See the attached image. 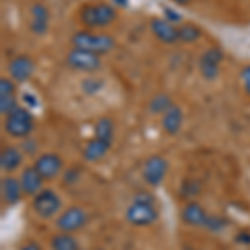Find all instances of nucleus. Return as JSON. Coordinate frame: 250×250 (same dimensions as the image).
I'll return each instance as SVG.
<instances>
[{"mask_svg": "<svg viewBox=\"0 0 250 250\" xmlns=\"http://www.w3.org/2000/svg\"><path fill=\"white\" fill-rule=\"evenodd\" d=\"M124 217L128 225L137 229H145L154 225L160 219V212L157 207L155 197L147 190H140L132 197L130 204L127 205Z\"/></svg>", "mask_w": 250, "mask_h": 250, "instance_id": "obj_1", "label": "nucleus"}, {"mask_svg": "<svg viewBox=\"0 0 250 250\" xmlns=\"http://www.w3.org/2000/svg\"><path fill=\"white\" fill-rule=\"evenodd\" d=\"M117 9L110 2H88L79 10V20L83 29H105L117 20Z\"/></svg>", "mask_w": 250, "mask_h": 250, "instance_id": "obj_2", "label": "nucleus"}, {"mask_svg": "<svg viewBox=\"0 0 250 250\" xmlns=\"http://www.w3.org/2000/svg\"><path fill=\"white\" fill-rule=\"evenodd\" d=\"M72 47L83 48V50L94 52L97 55H105L110 54L117 45V40L112 35L105 34V32H94L88 29H82L74 32V35L70 37Z\"/></svg>", "mask_w": 250, "mask_h": 250, "instance_id": "obj_3", "label": "nucleus"}, {"mask_svg": "<svg viewBox=\"0 0 250 250\" xmlns=\"http://www.w3.org/2000/svg\"><path fill=\"white\" fill-rule=\"evenodd\" d=\"M3 132L12 139H27L35 128V117L25 105H19L3 117Z\"/></svg>", "mask_w": 250, "mask_h": 250, "instance_id": "obj_4", "label": "nucleus"}, {"mask_svg": "<svg viewBox=\"0 0 250 250\" xmlns=\"http://www.w3.org/2000/svg\"><path fill=\"white\" fill-rule=\"evenodd\" d=\"M30 207L40 220H52L57 219V215L62 212L63 202L62 197L54 188L43 187L37 195L32 197Z\"/></svg>", "mask_w": 250, "mask_h": 250, "instance_id": "obj_5", "label": "nucleus"}, {"mask_svg": "<svg viewBox=\"0 0 250 250\" xmlns=\"http://www.w3.org/2000/svg\"><path fill=\"white\" fill-rule=\"evenodd\" d=\"M65 65L75 72L92 75L102 67V57L94 52L83 50V48L72 47L65 55Z\"/></svg>", "mask_w": 250, "mask_h": 250, "instance_id": "obj_6", "label": "nucleus"}, {"mask_svg": "<svg viewBox=\"0 0 250 250\" xmlns=\"http://www.w3.org/2000/svg\"><path fill=\"white\" fill-rule=\"evenodd\" d=\"M170 170V164L162 154H152L142 164V179L148 187H159L164 184L165 177Z\"/></svg>", "mask_w": 250, "mask_h": 250, "instance_id": "obj_7", "label": "nucleus"}, {"mask_svg": "<svg viewBox=\"0 0 250 250\" xmlns=\"http://www.w3.org/2000/svg\"><path fill=\"white\" fill-rule=\"evenodd\" d=\"M88 224V212L80 205H70L63 208L55 219V227L59 232L75 233L80 232Z\"/></svg>", "mask_w": 250, "mask_h": 250, "instance_id": "obj_8", "label": "nucleus"}, {"mask_svg": "<svg viewBox=\"0 0 250 250\" xmlns=\"http://www.w3.org/2000/svg\"><path fill=\"white\" fill-rule=\"evenodd\" d=\"M224 57L225 54L219 45H212L202 52V55L199 59V72L207 82H213V80L219 79Z\"/></svg>", "mask_w": 250, "mask_h": 250, "instance_id": "obj_9", "label": "nucleus"}, {"mask_svg": "<svg viewBox=\"0 0 250 250\" xmlns=\"http://www.w3.org/2000/svg\"><path fill=\"white\" fill-rule=\"evenodd\" d=\"M34 167L37 168V172L43 177L45 182H52L63 172L65 164H63L62 157L55 152H42L35 157Z\"/></svg>", "mask_w": 250, "mask_h": 250, "instance_id": "obj_10", "label": "nucleus"}, {"mask_svg": "<svg viewBox=\"0 0 250 250\" xmlns=\"http://www.w3.org/2000/svg\"><path fill=\"white\" fill-rule=\"evenodd\" d=\"M35 60L27 54L15 55L7 63V72L9 77L14 80L15 83H25L34 77L35 74Z\"/></svg>", "mask_w": 250, "mask_h": 250, "instance_id": "obj_11", "label": "nucleus"}, {"mask_svg": "<svg viewBox=\"0 0 250 250\" xmlns=\"http://www.w3.org/2000/svg\"><path fill=\"white\" fill-rule=\"evenodd\" d=\"M30 17H29V30L37 37L47 35L50 29V10L45 3L34 2L30 5Z\"/></svg>", "mask_w": 250, "mask_h": 250, "instance_id": "obj_12", "label": "nucleus"}, {"mask_svg": "<svg viewBox=\"0 0 250 250\" xmlns=\"http://www.w3.org/2000/svg\"><path fill=\"white\" fill-rule=\"evenodd\" d=\"M0 195H2L3 204L10 205V207L22 202L25 193L20 185L19 177L12 175V173H3L2 180H0Z\"/></svg>", "mask_w": 250, "mask_h": 250, "instance_id": "obj_13", "label": "nucleus"}, {"mask_svg": "<svg viewBox=\"0 0 250 250\" xmlns=\"http://www.w3.org/2000/svg\"><path fill=\"white\" fill-rule=\"evenodd\" d=\"M208 213L205 208L200 205L197 200H190L182 207V212H180V219L187 227L192 229H204L205 224H207Z\"/></svg>", "mask_w": 250, "mask_h": 250, "instance_id": "obj_14", "label": "nucleus"}, {"mask_svg": "<svg viewBox=\"0 0 250 250\" xmlns=\"http://www.w3.org/2000/svg\"><path fill=\"white\" fill-rule=\"evenodd\" d=\"M19 180H20V185L23 188V193L25 197H35L37 193L43 188V177L40 175L37 172V168L32 165H25V167L20 170V175H19Z\"/></svg>", "mask_w": 250, "mask_h": 250, "instance_id": "obj_15", "label": "nucleus"}, {"mask_svg": "<svg viewBox=\"0 0 250 250\" xmlns=\"http://www.w3.org/2000/svg\"><path fill=\"white\" fill-rule=\"evenodd\" d=\"M150 32L154 37L162 43L172 45V43L179 42V32H177V25L168 22L164 17H154L150 20Z\"/></svg>", "mask_w": 250, "mask_h": 250, "instance_id": "obj_16", "label": "nucleus"}, {"mask_svg": "<svg viewBox=\"0 0 250 250\" xmlns=\"http://www.w3.org/2000/svg\"><path fill=\"white\" fill-rule=\"evenodd\" d=\"M23 164V152L15 145H5L0 152V170L3 173L17 172Z\"/></svg>", "mask_w": 250, "mask_h": 250, "instance_id": "obj_17", "label": "nucleus"}, {"mask_svg": "<svg viewBox=\"0 0 250 250\" xmlns=\"http://www.w3.org/2000/svg\"><path fill=\"white\" fill-rule=\"evenodd\" d=\"M110 148H112V144H108L105 140L97 139V137L92 135V139L88 140L85 144V147H83L82 157L88 164H97V162H100V160L105 159L107 154L110 152Z\"/></svg>", "mask_w": 250, "mask_h": 250, "instance_id": "obj_18", "label": "nucleus"}, {"mask_svg": "<svg viewBox=\"0 0 250 250\" xmlns=\"http://www.w3.org/2000/svg\"><path fill=\"white\" fill-rule=\"evenodd\" d=\"M184 125V110L179 105H173L170 110H167L160 119V127L167 135H177L182 130Z\"/></svg>", "mask_w": 250, "mask_h": 250, "instance_id": "obj_19", "label": "nucleus"}, {"mask_svg": "<svg viewBox=\"0 0 250 250\" xmlns=\"http://www.w3.org/2000/svg\"><path fill=\"white\" fill-rule=\"evenodd\" d=\"M94 137H97V139H102V140H105V142L114 145V140H115V122H114V119L108 117V115L100 117L94 125Z\"/></svg>", "mask_w": 250, "mask_h": 250, "instance_id": "obj_20", "label": "nucleus"}, {"mask_svg": "<svg viewBox=\"0 0 250 250\" xmlns=\"http://www.w3.org/2000/svg\"><path fill=\"white\" fill-rule=\"evenodd\" d=\"M50 250H80V242L74 233L57 232L50 237Z\"/></svg>", "mask_w": 250, "mask_h": 250, "instance_id": "obj_21", "label": "nucleus"}, {"mask_svg": "<svg viewBox=\"0 0 250 250\" xmlns=\"http://www.w3.org/2000/svg\"><path fill=\"white\" fill-rule=\"evenodd\" d=\"M175 105L172 100V97L167 94V92H159V94L152 95V99L148 100V112H150L152 115H160L162 117L165 112L170 110V108Z\"/></svg>", "mask_w": 250, "mask_h": 250, "instance_id": "obj_22", "label": "nucleus"}, {"mask_svg": "<svg viewBox=\"0 0 250 250\" xmlns=\"http://www.w3.org/2000/svg\"><path fill=\"white\" fill-rule=\"evenodd\" d=\"M177 32H179V42L182 43H195L204 35V30L193 22H184L177 25Z\"/></svg>", "mask_w": 250, "mask_h": 250, "instance_id": "obj_23", "label": "nucleus"}, {"mask_svg": "<svg viewBox=\"0 0 250 250\" xmlns=\"http://www.w3.org/2000/svg\"><path fill=\"white\" fill-rule=\"evenodd\" d=\"M200 190H202V185L197 179H185L179 187V195L182 197L184 200L190 202V200H195V197L200 195Z\"/></svg>", "mask_w": 250, "mask_h": 250, "instance_id": "obj_24", "label": "nucleus"}, {"mask_svg": "<svg viewBox=\"0 0 250 250\" xmlns=\"http://www.w3.org/2000/svg\"><path fill=\"white\" fill-rule=\"evenodd\" d=\"M230 222H229L227 217H222V215H215V213H210L207 219V224H205V230L210 232V233H222L224 230H227Z\"/></svg>", "mask_w": 250, "mask_h": 250, "instance_id": "obj_25", "label": "nucleus"}, {"mask_svg": "<svg viewBox=\"0 0 250 250\" xmlns=\"http://www.w3.org/2000/svg\"><path fill=\"white\" fill-rule=\"evenodd\" d=\"M80 87H82L83 94L95 95L104 88V80L99 77H94V75H88L87 79H83L82 82H80Z\"/></svg>", "mask_w": 250, "mask_h": 250, "instance_id": "obj_26", "label": "nucleus"}, {"mask_svg": "<svg viewBox=\"0 0 250 250\" xmlns=\"http://www.w3.org/2000/svg\"><path fill=\"white\" fill-rule=\"evenodd\" d=\"M17 105V95H0V115L2 117L9 115Z\"/></svg>", "mask_w": 250, "mask_h": 250, "instance_id": "obj_27", "label": "nucleus"}, {"mask_svg": "<svg viewBox=\"0 0 250 250\" xmlns=\"http://www.w3.org/2000/svg\"><path fill=\"white\" fill-rule=\"evenodd\" d=\"M15 90H17V83L10 77L0 79V95H15Z\"/></svg>", "mask_w": 250, "mask_h": 250, "instance_id": "obj_28", "label": "nucleus"}, {"mask_svg": "<svg viewBox=\"0 0 250 250\" xmlns=\"http://www.w3.org/2000/svg\"><path fill=\"white\" fill-rule=\"evenodd\" d=\"M162 12H164V19H167L168 22L173 23V25H180V23H184L182 14H180V12H177L175 9H170V7H164Z\"/></svg>", "mask_w": 250, "mask_h": 250, "instance_id": "obj_29", "label": "nucleus"}, {"mask_svg": "<svg viewBox=\"0 0 250 250\" xmlns=\"http://www.w3.org/2000/svg\"><path fill=\"white\" fill-rule=\"evenodd\" d=\"M233 242L240 247H250V229H240L233 235Z\"/></svg>", "mask_w": 250, "mask_h": 250, "instance_id": "obj_30", "label": "nucleus"}, {"mask_svg": "<svg viewBox=\"0 0 250 250\" xmlns=\"http://www.w3.org/2000/svg\"><path fill=\"white\" fill-rule=\"evenodd\" d=\"M240 82H242V88L244 92L250 97V63L242 67L240 70Z\"/></svg>", "mask_w": 250, "mask_h": 250, "instance_id": "obj_31", "label": "nucleus"}, {"mask_svg": "<svg viewBox=\"0 0 250 250\" xmlns=\"http://www.w3.org/2000/svg\"><path fill=\"white\" fill-rule=\"evenodd\" d=\"M23 142L20 145V148H22L23 154L27 155H35L37 154V144L34 142V139H30V137H27V139H22Z\"/></svg>", "mask_w": 250, "mask_h": 250, "instance_id": "obj_32", "label": "nucleus"}, {"mask_svg": "<svg viewBox=\"0 0 250 250\" xmlns=\"http://www.w3.org/2000/svg\"><path fill=\"white\" fill-rule=\"evenodd\" d=\"M19 250H43V249L37 240H29V242H25V244L20 245Z\"/></svg>", "mask_w": 250, "mask_h": 250, "instance_id": "obj_33", "label": "nucleus"}, {"mask_svg": "<svg viewBox=\"0 0 250 250\" xmlns=\"http://www.w3.org/2000/svg\"><path fill=\"white\" fill-rule=\"evenodd\" d=\"M110 3L115 7V9H127L130 0H110Z\"/></svg>", "mask_w": 250, "mask_h": 250, "instance_id": "obj_34", "label": "nucleus"}, {"mask_svg": "<svg viewBox=\"0 0 250 250\" xmlns=\"http://www.w3.org/2000/svg\"><path fill=\"white\" fill-rule=\"evenodd\" d=\"M173 3H177V5H180V7H187L188 3L192 2V0H172Z\"/></svg>", "mask_w": 250, "mask_h": 250, "instance_id": "obj_35", "label": "nucleus"}, {"mask_svg": "<svg viewBox=\"0 0 250 250\" xmlns=\"http://www.w3.org/2000/svg\"><path fill=\"white\" fill-rule=\"evenodd\" d=\"M187 250H195V249H187Z\"/></svg>", "mask_w": 250, "mask_h": 250, "instance_id": "obj_36", "label": "nucleus"}]
</instances>
